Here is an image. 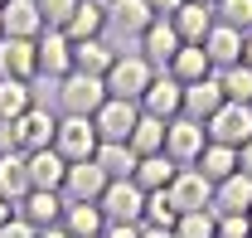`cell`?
Wrapping results in <instances>:
<instances>
[{"label":"cell","instance_id":"obj_18","mask_svg":"<svg viewBox=\"0 0 252 238\" xmlns=\"http://www.w3.org/2000/svg\"><path fill=\"white\" fill-rule=\"evenodd\" d=\"M223 102V83H219V73H209V78H199V83H189L185 88V117H194V121H209L214 112H219Z\"/></svg>","mask_w":252,"mask_h":238},{"label":"cell","instance_id":"obj_48","mask_svg":"<svg viewBox=\"0 0 252 238\" xmlns=\"http://www.w3.org/2000/svg\"><path fill=\"white\" fill-rule=\"evenodd\" d=\"M248 224H252V209H248Z\"/></svg>","mask_w":252,"mask_h":238},{"label":"cell","instance_id":"obj_27","mask_svg":"<svg viewBox=\"0 0 252 238\" xmlns=\"http://www.w3.org/2000/svg\"><path fill=\"white\" fill-rule=\"evenodd\" d=\"M117 59V49L107 39H78L73 44V73H93V78H107V68Z\"/></svg>","mask_w":252,"mask_h":238},{"label":"cell","instance_id":"obj_20","mask_svg":"<svg viewBox=\"0 0 252 238\" xmlns=\"http://www.w3.org/2000/svg\"><path fill=\"white\" fill-rule=\"evenodd\" d=\"M34 73H39L34 39H5V34H0V78H25V83H30Z\"/></svg>","mask_w":252,"mask_h":238},{"label":"cell","instance_id":"obj_17","mask_svg":"<svg viewBox=\"0 0 252 238\" xmlns=\"http://www.w3.org/2000/svg\"><path fill=\"white\" fill-rule=\"evenodd\" d=\"M204 54H209V63H214V73L243 63V30H233V25H223V20H219L214 30L204 34Z\"/></svg>","mask_w":252,"mask_h":238},{"label":"cell","instance_id":"obj_8","mask_svg":"<svg viewBox=\"0 0 252 238\" xmlns=\"http://www.w3.org/2000/svg\"><path fill=\"white\" fill-rule=\"evenodd\" d=\"M136 121H141V102H122V97H107L102 107H97V136L102 141H131V131H136Z\"/></svg>","mask_w":252,"mask_h":238},{"label":"cell","instance_id":"obj_15","mask_svg":"<svg viewBox=\"0 0 252 238\" xmlns=\"http://www.w3.org/2000/svg\"><path fill=\"white\" fill-rule=\"evenodd\" d=\"M63 209H68L63 190H30L20 199V219L34 229H54V224H63Z\"/></svg>","mask_w":252,"mask_h":238},{"label":"cell","instance_id":"obj_47","mask_svg":"<svg viewBox=\"0 0 252 238\" xmlns=\"http://www.w3.org/2000/svg\"><path fill=\"white\" fill-rule=\"evenodd\" d=\"M194 5H214V0H194Z\"/></svg>","mask_w":252,"mask_h":238},{"label":"cell","instance_id":"obj_25","mask_svg":"<svg viewBox=\"0 0 252 238\" xmlns=\"http://www.w3.org/2000/svg\"><path fill=\"white\" fill-rule=\"evenodd\" d=\"M30 190H34V185H30V160H25V151H10V156H0V195L20 209V199H25Z\"/></svg>","mask_w":252,"mask_h":238},{"label":"cell","instance_id":"obj_29","mask_svg":"<svg viewBox=\"0 0 252 238\" xmlns=\"http://www.w3.org/2000/svg\"><path fill=\"white\" fill-rule=\"evenodd\" d=\"M194 170L209 180V185H223L228 175H238V151H233V146H219V141H209V146H204V156L194 160Z\"/></svg>","mask_w":252,"mask_h":238},{"label":"cell","instance_id":"obj_24","mask_svg":"<svg viewBox=\"0 0 252 238\" xmlns=\"http://www.w3.org/2000/svg\"><path fill=\"white\" fill-rule=\"evenodd\" d=\"M68 39L78 44V39H102L107 34V0H78V10H73V20H68Z\"/></svg>","mask_w":252,"mask_h":238},{"label":"cell","instance_id":"obj_33","mask_svg":"<svg viewBox=\"0 0 252 238\" xmlns=\"http://www.w3.org/2000/svg\"><path fill=\"white\" fill-rule=\"evenodd\" d=\"M141 224H146V229H175V224H180V209L170 204L165 190H151V195H146V219H141Z\"/></svg>","mask_w":252,"mask_h":238},{"label":"cell","instance_id":"obj_42","mask_svg":"<svg viewBox=\"0 0 252 238\" xmlns=\"http://www.w3.org/2000/svg\"><path fill=\"white\" fill-rule=\"evenodd\" d=\"M102 238H141V224H107Z\"/></svg>","mask_w":252,"mask_h":238},{"label":"cell","instance_id":"obj_30","mask_svg":"<svg viewBox=\"0 0 252 238\" xmlns=\"http://www.w3.org/2000/svg\"><path fill=\"white\" fill-rule=\"evenodd\" d=\"M175 170H180V165H175V160L160 151V156H141V165H136V175H131V180H136V185L151 195V190H170Z\"/></svg>","mask_w":252,"mask_h":238},{"label":"cell","instance_id":"obj_34","mask_svg":"<svg viewBox=\"0 0 252 238\" xmlns=\"http://www.w3.org/2000/svg\"><path fill=\"white\" fill-rule=\"evenodd\" d=\"M219 83H223V97H228V102H248V107H252V68H248V63L223 68Z\"/></svg>","mask_w":252,"mask_h":238},{"label":"cell","instance_id":"obj_40","mask_svg":"<svg viewBox=\"0 0 252 238\" xmlns=\"http://www.w3.org/2000/svg\"><path fill=\"white\" fill-rule=\"evenodd\" d=\"M20 151V136H15V121H0V156Z\"/></svg>","mask_w":252,"mask_h":238},{"label":"cell","instance_id":"obj_43","mask_svg":"<svg viewBox=\"0 0 252 238\" xmlns=\"http://www.w3.org/2000/svg\"><path fill=\"white\" fill-rule=\"evenodd\" d=\"M238 170L252 175V141H248V146H238Z\"/></svg>","mask_w":252,"mask_h":238},{"label":"cell","instance_id":"obj_36","mask_svg":"<svg viewBox=\"0 0 252 238\" xmlns=\"http://www.w3.org/2000/svg\"><path fill=\"white\" fill-rule=\"evenodd\" d=\"M214 15H219L223 25L252 34V0H214Z\"/></svg>","mask_w":252,"mask_h":238},{"label":"cell","instance_id":"obj_13","mask_svg":"<svg viewBox=\"0 0 252 238\" xmlns=\"http://www.w3.org/2000/svg\"><path fill=\"white\" fill-rule=\"evenodd\" d=\"M151 25H156V15L146 0H107V30H117L122 39H141Z\"/></svg>","mask_w":252,"mask_h":238},{"label":"cell","instance_id":"obj_1","mask_svg":"<svg viewBox=\"0 0 252 238\" xmlns=\"http://www.w3.org/2000/svg\"><path fill=\"white\" fill-rule=\"evenodd\" d=\"M151 78H156V68L146 63L141 49H117V59L107 68V97H122V102H141L146 88H151Z\"/></svg>","mask_w":252,"mask_h":238},{"label":"cell","instance_id":"obj_31","mask_svg":"<svg viewBox=\"0 0 252 238\" xmlns=\"http://www.w3.org/2000/svg\"><path fill=\"white\" fill-rule=\"evenodd\" d=\"M34 107V92L25 78H0V121H20Z\"/></svg>","mask_w":252,"mask_h":238},{"label":"cell","instance_id":"obj_46","mask_svg":"<svg viewBox=\"0 0 252 238\" xmlns=\"http://www.w3.org/2000/svg\"><path fill=\"white\" fill-rule=\"evenodd\" d=\"M243 63L252 68V34H243Z\"/></svg>","mask_w":252,"mask_h":238},{"label":"cell","instance_id":"obj_23","mask_svg":"<svg viewBox=\"0 0 252 238\" xmlns=\"http://www.w3.org/2000/svg\"><path fill=\"white\" fill-rule=\"evenodd\" d=\"M93 160L102 165V175H107V180H131V175H136V165H141V156L126 146V141H97Z\"/></svg>","mask_w":252,"mask_h":238},{"label":"cell","instance_id":"obj_22","mask_svg":"<svg viewBox=\"0 0 252 238\" xmlns=\"http://www.w3.org/2000/svg\"><path fill=\"white\" fill-rule=\"evenodd\" d=\"M25 160H30V185H34V190H63V180H68V160H63L54 146L30 151Z\"/></svg>","mask_w":252,"mask_h":238},{"label":"cell","instance_id":"obj_26","mask_svg":"<svg viewBox=\"0 0 252 238\" xmlns=\"http://www.w3.org/2000/svg\"><path fill=\"white\" fill-rule=\"evenodd\" d=\"M252 209V175H228L223 185H214V214H248Z\"/></svg>","mask_w":252,"mask_h":238},{"label":"cell","instance_id":"obj_39","mask_svg":"<svg viewBox=\"0 0 252 238\" xmlns=\"http://www.w3.org/2000/svg\"><path fill=\"white\" fill-rule=\"evenodd\" d=\"M34 234H39V229H34V224H25L20 214H15L10 224H0V238H34Z\"/></svg>","mask_w":252,"mask_h":238},{"label":"cell","instance_id":"obj_44","mask_svg":"<svg viewBox=\"0 0 252 238\" xmlns=\"http://www.w3.org/2000/svg\"><path fill=\"white\" fill-rule=\"evenodd\" d=\"M15 214H20V209H15V204H10V199H5V195H0V224H10Z\"/></svg>","mask_w":252,"mask_h":238},{"label":"cell","instance_id":"obj_49","mask_svg":"<svg viewBox=\"0 0 252 238\" xmlns=\"http://www.w3.org/2000/svg\"><path fill=\"white\" fill-rule=\"evenodd\" d=\"M0 10H5V0H0Z\"/></svg>","mask_w":252,"mask_h":238},{"label":"cell","instance_id":"obj_16","mask_svg":"<svg viewBox=\"0 0 252 238\" xmlns=\"http://www.w3.org/2000/svg\"><path fill=\"white\" fill-rule=\"evenodd\" d=\"M107 185H112V180L102 175L97 160H73V165H68V180H63V199H88V204H97Z\"/></svg>","mask_w":252,"mask_h":238},{"label":"cell","instance_id":"obj_37","mask_svg":"<svg viewBox=\"0 0 252 238\" xmlns=\"http://www.w3.org/2000/svg\"><path fill=\"white\" fill-rule=\"evenodd\" d=\"M78 0H39V15H44V30H68Z\"/></svg>","mask_w":252,"mask_h":238},{"label":"cell","instance_id":"obj_11","mask_svg":"<svg viewBox=\"0 0 252 238\" xmlns=\"http://www.w3.org/2000/svg\"><path fill=\"white\" fill-rule=\"evenodd\" d=\"M136 49L146 54V63H151L156 73H165V68H170V59H175V54L185 49V39L175 34V25H170V20H156L151 30L136 39Z\"/></svg>","mask_w":252,"mask_h":238},{"label":"cell","instance_id":"obj_32","mask_svg":"<svg viewBox=\"0 0 252 238\" xmlns=\"http://www.w3.org/2000/svg\"><path fill=\"white\" fill-rule=\"evenodd\" d=\"M165 126H170V121L146 117V112H141V121H136V131H131L126 146L136 151V156H160V151H165Z\"/></svg>","mask_w":252,"mask_h":238},{"label":"cell","instance_id":"obj_38","mask_svg":"<svg viewBox=\"0 0 252 238\" xmlns=\"http://www.w3.org/2000/svg\"><path fill=\"white\" fill-rule=\"evenodd\" d=\"M219 238H252L248 214H219Z\"/></svg>","mask_w":252,"mask_h":238},{"label":"cell","instance_id":"obj_14","mask_svg":"<svg viewBox=\"0 0 252 238\" xmlns=\"http://www.w3.org/2000/svg\"><path fill=\"white\" fill-rule=\"evenodd\" d=\"M0 34H5V39H39V34H44L39 0H5V10H0Z\"/></svg>","mask_w":252,"mask_h":238},{"label":"cell","instance_id":"obj_19","mask_svg":"<svg viewBox=\"0 0 252 238\" xmlns=\"http://www.w3.org/2000/svg\"><path fill=\"white\" fill-rule=\"evenodd\" d=\"M170 25H175V34H180L185 44H204V34L219 25V15H214V5H194V0H185V5L170 15Z\"/></svg>","mask_w":252,"mask_h":238},{"label":"cell","instance_id":"obj_35","mask_svg":"<svg viewBox=\"0 0 252 238\" xmlns=\"http://www.w3.org/2000/svg\"><path fill=\"white\" fill-rule=\"evenodd\" d=\"M175 238H219V214L214 209H199V214H180Z\"/></svg>","mask_w":252,"mask_h":238},{"label":"cell","instance_id":"obj_5","mask_svg":"<svg viewBox=\"0 0 252 238\" xmlns=\"http://www.w3.org/2000/svg\"><path fill=\"white\" fill-rule=\"evenodd\" d=\"M97 141H102V136H97L93 117H59V131H54V151H59L68 165H73V160H93Z\"/></svg>","mask_w":252,"mask_h":238},{"label":"cell","instance_id":"obj_12","mask_svg":"<svg viewBox=\"0 0 252 238\" xmlns=\"http://www.w3.org/2000/svg\"><path fill=\"white\" fill-rule=\"evenodd\" d=\"M54 131H59V112H49V107H39V102L15 121V136H20V151H25V156L54 146Z\"/></svg>","mask_w":252,"mask_h":238},{"label":"cell","instance_id":"obj_41","mask_svg":"<svg viewBox=\"0 0 252 238\" xmlns=\"http://www.w3.org/2000/svg\"><path fill=\"white\" fill-rule=\"evenodd\" d=\"M146 5H151V15H156V20H170V15H175L185 0H146Z\"/></svg>","mask_w":252,"mask_h":238},{"label":"cell","instance_id":"obj_6","mask_svg":"<svg viewBox=\"0 0 252 238\" xmlns=\"http://www.w3.org/2000/svg\"><path fill=\"white\" fill-rule=\"evenodd\" d=\"M204 146H209V131H204V121H194V117H175L170 126H165V156H170L175 165H194V160L204 156Z\"/></svg>","mask_w":252,"mask_h":238},{"label":"cell","instance_id":"obj_28","mask_svg":"<svg viewBox=\"0 0 252 238\" xmlns=\"http://www.w3.org/2000/svg\"><path fill=\"white\" fill-rule=\"evenodd\" d=\"M165 73H170L175 83H185V88H189V83L209 78V73H214V63H209V54H204V44H185V49L170 59V68H165Z\"/></svg>","mask_w":252,"mask_h":238},{"label":"cell","instance_id":"obj_9","mask_svg":"<svg viewBox=\"0 0 252 238\" xmlns=\"http://www.w3.org/2000/svg\"><path fill=\"white\" fill-rule=\"evenodd\" d=\"M141 112L146 117H160V121L185 117V83H175L170 73H156L151 88H146V97H141Z\"/></svg>","mask_w":252,"mask_h":238},{"label":"cell","instance_id":"obj_21","mask_svg":"<svg viewBox=\"0 0 252 238\" xmlns=\"http://www.w3.org/2000/svg\"><path fill=\"white\" fill-rule=\"evenodd\" d=\"M63 229H68V238H102V234H107V214H102V204L68 199V209H63Z\"/></svg>","mask_w":252,"mask_h":238},{"label":"cell","instance_id":"obj_4","mask_svg":"<svg viewBox=\"0 0 252 238\" xmlns=\"http://www.w3.org/2000/svg\"><path fill=\"white\" fill-rule=\"evenodd\" d=\"M97 204L107 214V224H141V219H146V190H141L136 180H112Z\"/></svg>","mask_w":252,"mask_h":238},{"label":"cell","instance_id":"obj_2","mask_svg":"<svg viewBox=\"0 0 252 238\" xmlns=\"http://www.w3.org/2000/svg\"><path fill=\"white\" fill-rule=\"evenodd\" d=\"M54 102H59V117H97V107L107 102V83L93 73H68L59 78Z\"/></svg>","mask_w":252,"mask_h":238},{"label":"cell","instance_id":"obj_3","mask_svg":"<svg viewBox=\"0 0 252 238\" xmlns=\"http://www.w3.org/2000/svg\"><path fill=\"white\" fill-rule=\"evenodd\" d=\"M204 131H209V141H219V146H248L252 141V107L248 102H223L214 117L204 121Z\"/></svg>","mask_w":252,"mask_h":238},{"label":"cell","instance_id":"obj_45","mask_svg":"<svg viewBox=\"0 0 252 238\" xmlns=\"http://www.w3.org/2000/svg\"><path fill=\"white\" fill-rule=\"evenodd\" d=\"M34 238H68V229H63V224H54V229H39Z\"/></svg>","mask_w":252,"mask_h":238},{"label":"cell","instance_id":"obj_7","mask_svg":"<svg viewBox=\"0 0 252 238\" xmlns=\"http://www.w3.org/2000/svg\"><path fill=\"white\" fill-rule=\"evenodd\" d=\"M165 195H170V204L180 209V214H199V209H214V185L199 175L194 165H180Z\"/></svg>","mask_w":252,"mask_h":238},{"label":"cell","instance_id":"obj_10","mask_svg":"<svg viewBox=\"0 0 252 238\" xmlns=\"http://www.w3.org/2000/svg\"><path fill=\"white\" fill-rule=\"evenodd\" d=\"M34 59H39V73L44 78H68L73 73V39L63 30H44L39 39H34Z\"/></svg>","mask_w":252,"mask_h":238}]
</instances>
